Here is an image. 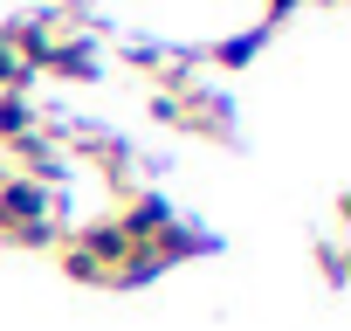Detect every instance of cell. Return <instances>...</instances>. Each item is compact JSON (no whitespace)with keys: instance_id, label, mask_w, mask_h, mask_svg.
Masks as SVG:
<instances>
[{"instance_id":"1","label":"cell","mask_w":351,"mask_h":331,"mask_svg":"<svg viewBox=\"0 0 351 331\" xmlns=\"http://www.w3.org/2000/svg\"><path fill=\"white\" fill-rule=\"evenodd\" d=\"M0 242H14V249H56V242H62L56 187L21 180V173L0 180Z\"/></svg>"},{"instance_id":"2","label":"cell","mask_w":351,"mask_h":331,"mask_svg":"<svg viewBox=\"0 0 351 331\" xmlns=\"http://www.w3.org/2000/svg\"><path fill=\"white\" fill-rule=\"evenodd\" d=\"M152 117L165 131H186V138H234V97L221 83H186V90H152Z\"/></svg>"},{"instance_id":"3","label":"cell","mask_w":351,"mask_h":331,"mask_svg":"<svg viewBox=\"0 0 351 331\" xmlns=\"http://www.w3.org/2000/svg\"><path fill=\"white\" fill-rule=\"evenodd\" d=\"M172 214H180V207H172L165 194H152V187H131V194H124V207H117L110 221H117V235H124V242H152L158 228H172Z\"/></svg>"},{"instance_id":"4","label":"cell","mask_w":351,"mask_h":331,"mask_svg":"<svg viewBox=\"0 0 351 331\" xmlns=\"http://www.w3.org/2000/svg\"><path fill=\"white\" fill-rule=\"evenodd\" d=\"M152 255H158V269H172V262H193V255H214L221 242L200 228V221H186V214H172V228H158L152 242H145Z\"/></svg>"},{"instance_id":"5","label":"cell","mask_w":351,"mask_h":331,"mask_svg":"<svg viewBox=\"0 0 351 331\" xmlns=\"http://www.w3.org/2000/svg\"><path fill=\"white\" fill-rule=\"evenodd\" d=\"M104 56H97V35H62L42 62V76H62V83H97Z\"/></svg>"},{"instance_id":"6","label":"cell","mask_w":351,"mask_h":331,"mask_svg":"<svg viewBox=\"0 0 351 331\" xmlns=\"http://www.w3.org/2000/svg\"><path fill=\"white\" fill-rule=\"evenodd\" d=\"M269 35H276L269 21H262V28H241V35H221V42L207 49V62H214V69H248V62L269 49Z\"/></svg>"},{"instance_id":"7","label":"cell","mask_w":351,"mask_h":331,"mask_svg":"<svg viewBox=\"0 0 351 331\" xmlns=\"http://www.w3.org/2000/svg\"><path fill=\"white\" fill-rule=\"evenodd\" d=\"M28 131H42V111H35L28 97H0V152L21 145Z\"/></svg>"},{"instance_id":"8","label":"cell","mask_w":351,"mask_h":331,"mask_svg":"<svg viewBox=\"0 0 351 331\" xmlns=\"http://www.w3.org/2000/svg\"><path fill=\"white\" fill-rule=\"evenodd\" d=\"M117 56H124L131 69H145V76H158V69H165V42H145V35H124V42H117Z\"/></svg>"},{"instance_id":"9","label":"cell","mask_w":351,"mask_h":331,"mask_svg":"<svg viewBox=\"0 0 351 331\" xmlns=\"http://www.w3.org/2000/svg\"><path fill=\"white\" fill-rule=\"evenodd\" d=\"M317 269H324V283H344V249L337 242H317Z\"/></svg>"},{"instance_id":"10","label":"cell","mask_w":351,"mask_h":331,"mask_svg":"<svg viewBox=\"0 0 351 331\" xmlns=\"http://www.w3.org/2000/svg\"><path fill=\"white\" fill-rule=\"evenodd\" d=\"M49 8H69V14H83V0H49Z\"/></svg>"},{"instance_id":"11","label":"cell","mask_w":351,"mask_h":331,"mask_svg":"<svg viewBox=\"0 0 351 331\" xmlns=\"http://www.w3.org/2000/svg\"><path fill=\"white\" fill-rule=\"evenodd\" d=\"M317 8H344V0H317Z\"/></svg>"}]
</instances>
